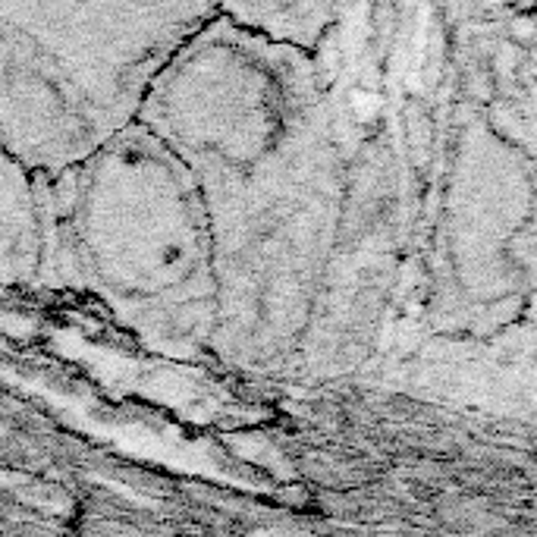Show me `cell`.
<instances>
[{
  "label": "cell",
  "mask_w": 537,
  "mask_h": 537,
  "mask_svg": "<svg viewBox=\"0 0 537 537\" xmlns=\"http://www.w3.org/2000/svg\"><path fill=\"white\" fill-rule=\"evenodd\" d=\"M51 180L25 170L0 142V289L51 292Z\"/></svg>",
  "instance_id": "3957f363"
},
{
  "label": "cell",
  "mask_w": 537,
  "mask_h": 537,
  "mask_svg": "<svg viewBox=\"0 0 537 537\" xmlns=\"http://www.w3.org/2000/svg\"><path fill=\"white\" fill-rule=\"evenodd\" d=\"M217 16L205 4H0V142L47 180L139 126L148 92Z\"/></svg>",
  "instance_id": "7a4b0ae2"
},
{
  "label": "cell",
  "mask_w": 537,
  "mask_h": 537,
  "mask_svg": "<svg viewBox=\"0 0 537 537\" xmlns=\"http://www.w3.org/2000/svg\"><path fill=\"white\" fill-rule=\"evenodd\" d=\"M51 296L98 302L142 349L189 362L217 321L214 233L192 170L132 126L51 180Z\"/></svg>",
  "instance_id": "6da1fadb"
}]
</instances>
